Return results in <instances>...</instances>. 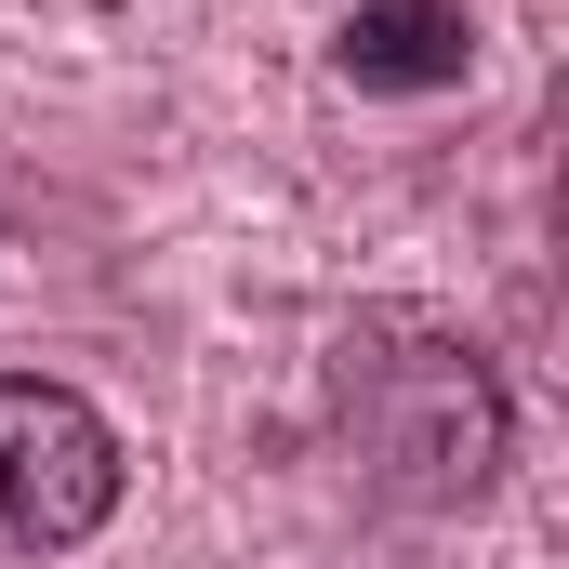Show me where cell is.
Wrapping results in <instances>:
<instances>
[{
  "instance_id": "6da1fadb",
  "label": "cell",
  "mask_w": 569,
  "mask_h": 569,
  "mask_svg": "<svg viewBox=\"0 0 569 569\" xmlns=\"http://www.w3.org/2000/svg\"><path fill=\"white\" fill-rule=\"evenodd\" d=\"M331 437H345L358 490H385L411 517H463V503H490V477L517 450V411H503V371L450 318L371 305L331 345Z\"/></svg>"
},
{
  "instance_id": "7a4b0ae2",
  "label": "cell",
  "mask_w": 569,
  "mask_h": 569,
  "mask_svg": "<svg viewBox=\"0 0 569 569\" xmlns=\"http://www.w3.org/2000/svg\"><path fill=\"white\" fill-rule=\"evenodd\" d=\"M120 517V425L80 385L0 371V543L13 557H80Z\"/></svg>"
},
{
  "instance_id": "3957f363",
  "label": "cell",
  "mask_w": 569,
  "mask_h": 569,
  "mask_svg": "<svg viewBox=\"0 0 569 569\" xmlns=\"http://www.w3.org/2000/svg\"><path fill=\"white\" fill-rule=\"evenodd\" d=\"M331 67L358 93H450L477 67V27H463V0H358L331 27Z\"/></svg>"
}]
</instances>
